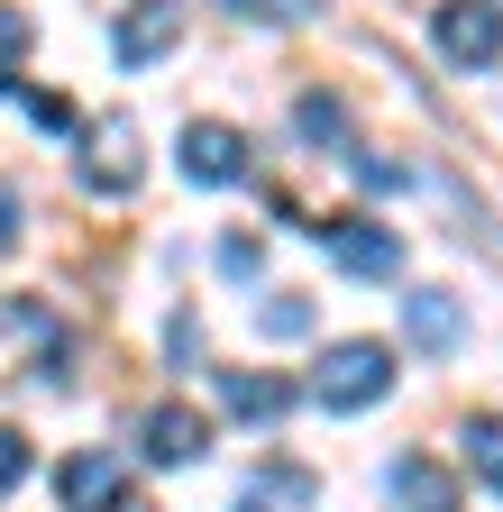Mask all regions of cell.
<instances>
[{
	"label": "cell",
	"mask_w": 503,
	"mask_h": 512,
	"mask_svg": "<svg viewBox=\"0 0 503 512\" xmlns=\"http://www.w3.org/2000/svg\"><path fill=\"white\" fill-rule=\"evenodd\" d=\"M220 10H229V19H266V28H284L293 0H220Z\"/></svg>",
	"instance_id": "obj_18"
},
{
	"label": "cell",
	"mask_w": 503,
	"mask_h": 512,
	"mask_svg": "<svg viewBox=\"0 0 503 512\" xmlns=\"http://www.w3.org/2000/svg\"><path fill=\"white\" fill-rule=\"evenodd\" d=\"M257 266H266L257 238H220V275H257Z\"/></svg>",
	"instance_id": "obj_17"
},
{
	"label": "cell",
	"mask_w": 503,
	"mask_h": 512,
	"mask_svg": "<svg viewBox=\"0 0 503 512\" xmlns=\"http://www.w3.org/2000/svg\"><path fill=\"white\" fill-rule=\"evenodd\" d=\"M257 330L266 339H311V293H266L257 302Z\"/></svg>",
	"instance_id": "obj_14"
},
{
	"label": "cell",
	"mask_w": 503,
	"mask_h": 512,
	"mask_svg": "<svg viewBox=\"0 0 503 512\" xmlns=\"http://www.w3.org/2000/svg\"><path fill=\"white\" fill-rule=\"evenodd\" d=\"M458 448H467V467L485 494H503V412H467L458 421Z\"/></svg>",
	"instance_id": "obj_13"
},
{
	"label": "cell",
	"mask_w": 503,
	"mask_h": 512,
	"mask_svg": "<svg viewBox=\"0 0 503 512\" xmlns=\"http://www.w3.org/2000/svg\"><path fill=\"white\" fill-rule=\"evenodd\" d=\"M302 394L284 375H257V366H220V412H238V421H275V412H293Z\"/></svg>",
	"instance_id": "obj_9"
},
{
	"label": "cell",
	"mask_w": 503,
	"mask_h": 512,
	"mask_svg": "<svg viewBox=\"0 0 503 512\" xmlns=\"http://www.w3.org/2000/svg\"><path fill=\"white\" fill-rule=\"evenodd\" d=\"M403 330H412V348H430V357H458V339H467V311L449 302V293H403Z\"/></svg>",
	"instance_id": "obj_8"
},
{
	"label": "cell",
	"mask_w": 503,
	"mask_h": 512,
	"mask_svg": "<svg viewBox=\"0 0 503 512\" xmlns=\"http://www.w3.org/2000/svg\"><path fill=\"white\" fill-rule=\"evenodd\" d=\"M28 46H37V28L10 10V0H0V92H10L19 83V64H28Z\"/></svg>",
	"instance_id": "obj_15"
},
{
	"label": "cell",
	"mask_w": 503,
	"mask_h": 512,
	"mask_svg": "<svg viewBox=\"0 0 503 512\" xmlns=\"http://www.w3.org/2000/svg\"><path fill=\"white\" fill-rule=\"evenodd\" d=\"M357 183H366V192H394V183H403V165H375V156H357Z\"/></svg>",
	"instance_id": "obj_20"
},
{
	"label": "cell",
	"mask_w": 503,
	"mask_h": 512,
	"mask_svg": "<svg viewBox=\"0 0 503 512\" xmlns=\"http://www.w3.org/2000/svg\"><path fill=\"white\" fill-rule=\"evenodd\" d=\"M293 138L321 147V156H348V110H339V92H302L293 101Z\"/></svg>",
	"instance_id": "obj_12"
},
{
	"label": "cell",
	"mask_w": 503,
	"mask_h": 512,
	"mask_svg": "<svg viewBox=\"0 0 503 512\" xmlns=\"http://www.w3.org/2000/svg\"><path fill=\"white\" fill-rule=\"evenodd\" d=\"M394 394V348L385 339H339L321 348V366H311V403L321 412H366Z\"/></svg>",
	"instance_id": "obj_1"
},
{
	"label": "cell",
	"mask_w": 503,
	"mask_h": 512,
	"mask_svg": "<svg viewBox=\"0 0 503 512\" xmlns=\"http://www.w3.org/2000/svg\"><path fill=\"white\" fill-rule=\"evenodd\" d=\"M28 119H37V128H74V110L55 101V92H28Z\"/></svg>",
	"instance_id": "obj_19"
},
{
	"label": "cell",
	"mask_w": 503,
	"mask_h": 512,
	"mask_svg": "<svg viewBox=\"0 0 503 512\" xmlns=\"http://www.w3.org/2000/svg\"><path fill=\"white\" fill-rule=\"evenodd\" d=\"M83 192H101V202H119V192H138L147 183V147H138V119L129 110H101L83 128Z\"/></svg>",
	"instance_id": "obj_2"
},
{
	"label": "cell",
	"mask_w": 503,
	"mask_h": 512,
	"mask_svg": "<svg viewBox=\"0 0 503 512\" xmlns=\"http://www.w3.org/2000/svg\"><path fill=\"white\" fill-rule=\"evenodd\" d=\"M330 238V256L348 275H366V284H385V275H403V238L385 229V220H311Z\"/></svg>",
	"instance_id": "obj_5"
},
{
	"label": "cell",
	"mask_w": 503,
	"mask_h": 512,
	"mask_svg": "<svg viewBox=\"0 0 503 512\" xmlns=\"http://www.w3.org/2000/svg\"><path fill=\"white\" fill-rule=\"evenodd\" d=\"M37 467V448L19 439V430H0V494H19V476Z\"/></svg>",
	"instance_id": "obj_16"
},
{
	"label": "cell",
	"mask_w": 503,
	"mask_h": 512,
	"mask_svg": "<svg viewBox=\"0 0 503 512\" xmlns=\"http://www.w3.org/2000/svg\"><path fill=\"white\" fill-rule=\"evenodd\" d=\"M183 46V0H129L110 28V55L129 64V74H147V64H165Z\"/></svg>",
	"instance_id": "obj_4"
},
{
	"label": "cell",
	"mask_w": 503,
	"mask_h": 512,
	"mask_svg": "<svg viewBox=\"0 0 503 512\" xmlns=\"http://www.w3.org/2000/svg\"><path fill=\"white\" fill-rule=\"evenodd\" d=\"M430 37H439V55H449L458 74H485V64L503 55V10L494 0H439Z\"/></svg>",
	"instance_id": "obj_3"
},
{
	"label": "cell",
	"mask_w": 503,
	"mask_h": 512,
	"mask_svg": "<svg viewBox=\"0 0 503 512\" xmlns=\"http://www.w3.org/2000/svg\"><path fill=\"white\" fill-rule=\"evenodd\" d=\"M202 448H211V430H202L193 403H156V412H147V458H156V467H193Z\"/></svg>",
	"instance_id": "obj_10"
},
{
	"label": "cell",
	"mask_w": 503,
	"mask_h": 512,
	"mask_svg": "<svg viewBox=\"0 0 503 512\" xmlns=\"http://www.w3.org/2000/svg\"><path fill=\"white\" fill-rule=\"evenodd\" d=\"M55 485H65V503H74V512H110L119 494H129V485H119V458H101V448L65 458V467H55Z\"/></svg>",
	"instance_id": "obj_11"
},
{
	"label": "cell",
	"mask_w": 503,
	"mask_h": 512,
	"mask_svg": "<svg viewBox=\"0 0 503 512\" xmlns=\"http://www.w3.org/2000/svg\"><path fill=\"white\" fill-rule=\"evenodd\" d=\"M19 238V183H0V247Z\"/></svg>",
	"instance_id": "obj_21"
},
{
	"label": "cell",
	"mask_w": 503,
	"mask_h": 512,
	"mask_svg": "<svg viewBox=\"0 0 503 512\" xmlns=\"http://www.w3.org/2000/svg\"><path fill=\"white\" fill-rule=\"evenodd\" d=\"M394 503H403V512H458V467H439L430 448L394 458Z\"/></svg>",
	"instance_id": "obj_7"
},
{
	"label": "cell",
	"mask_w": 503,
	"mask_h": 512,
	"mask_svg": "<svg viewBox=\"0 0 503 512\" xmlns=\"http://www.w3.org/2000/svg\"><path fill=\"white\" fill-rule=\"evenodd\" d=\"M174 156H183V174H193V183H238V174H247V138H238V128H220V119H193Z\"/></svg>",
	"instance_id": "obj_6"
},
{
	"label": "cell",
	"mask_w": 503,
	"mask_h": 512,
	"mask_svg": "<svg viewBox=\"0 0 503 512\" xmlns=\"http://www.w3.org/2000/svg\"><path fill=\"white\" fill-rule=\"evenodd\" d=\"M110 512H156V503H147V494H119V503H110Z\"/></svg>",
	"instance_id": "obj_22"
}]
</instances>
